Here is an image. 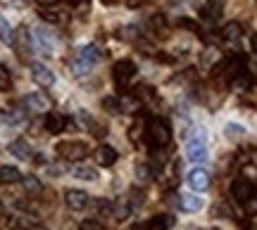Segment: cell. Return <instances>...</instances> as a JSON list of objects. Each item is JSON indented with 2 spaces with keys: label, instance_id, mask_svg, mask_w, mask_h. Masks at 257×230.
Here are the masks:
<instances>
[{
  "label": "cell",
  "instance_id": "obj_33",
  "mask_svg": "<svg viewBox=\"0 0 257 230\" xmlns=\"http://www.w3.org/2000/svg\"><path fill=\"white\" fill-rule=\"evenodd\" d=\"M41 17L46 19V22H53V24H57L62 14H57V12H41Z\"/></svg>",
  "mask_w": 257,
  "mask_h": 230
},
{
  "label": "cell",
  "instance_id": "obj_16",
  "mask_svg": "<svg viewBox=\"0 0 257 230\" xmlns=\"http://www.w3.org/2000/svg\"><path fill=\"white\" fill-rule=\"evenodd\" d=\"M8 150H10V154L17 156V159H22V162H29V159H31V148H29L27 140H22V138L12 140Z\"/></svg>",
  "mask_w": 257,
  "mask_h": 230
},
{
  "label": "cell",
  "instance_id": "obj_18",
  "mask_svg": "<svg viewBox=\"0 0 257 230\" xmlns=\"http://www.w3.org/2000/svg\"><path fill=\"white\" fill-rule=\"evenodd\" d=\"M172 223H174V218L172 216H167V214H160V216H155L153 221L146 226V230H169L172 228Z\"/></svg>",
  "mask_w": 257,
  "mask_h": 230
},
{
  "label": "cell",
  "instance_id": "obj_21",
  "mask_svg": "<svg viewBox=\"0 0 257 230\" xmlns=\"http://www.w3.org/2000/svg\"><path fill=\"white\" fill-rule=\"evenodd\" d=\"M0 40L5 46H15V31H12V26L8 24L5 17H0Z\"/></svg>",
  "mask_w": 257,
  "mask_h": 230
},
{
  "label": "cell",
  "instance_id": "obj_6",
  "mask_svg": "<svg viewBox=\"0 0 257 230\" xmlns=\"http://www.w3.org/2000/svg\"><path fill=\"white\" fill-rule=\"evenodd\" d=\"M31 38H34V46L38 48V52L46 57H53V50H55V38L48 31L46 26H34L31 28Z\"/></svg>",
  "mask_w": 257,
  "mask_h": 230
},
{
  "label": "cell",
  "instance_id": "obj_32",
  "mask_svg": "<svg viewBox=\"0 0 257 230\" xmlns=\"http://www.w3.org/2000/svg\"><path fill=\"white\" fill-rule=\"evenodd\" d=\"M79 230H105V228H102L95 218H86V221L81 223V228H79Z\"/></svg>",
  "mask_w": 257,
  "mask_h": 230
},
{
  "label": "cell",
  "instance_id": "obj_27",
  "mask_svg": "<svg viewBox=\"0 0 257 230\" xmlns=\"http://www.w3.org/2000/svg\"><path fill=\"white\" fill-rule=\"evenodd\" d=\"M117 204L121 206V209H114V214H117V218H126L128 214H131V202H128L126 197H124V200H119Z\"/></svg>",
  "mask_w": 257,
  "mask_h": 230
},
{
  "label": "cell",
  "instance_id": "obj_12",
  "mask_svg": "<svg viewBox=\"0 0 257 230\" xmlns=\"http://www.w3.org/2000/svg\"><path fill=\"white\" fill-rule=\"evenodd\" d=\"M93 156H95V164L98 166H112L119 154H117V150L112 148V145H100V148L93 152Z\"/></svg>",
  "mask_w": 257,
  "mask_h": 230
},
{
  "label": "cell",
  "instance_id": "obj_36",
  "mask_svg": "<svg viewBox=\"0 0 257 230\" xmlns=\"http://www.w3.org/2000/svg\"><path fill=\"white\" fill-rule=\"evenodd\" d=\"M117 2H119V0H102V5H107V8H110V5H117Z\"/></svg>",
  "mask_w": 257,
  "mask_h": 230
},
{
  "label": "cell",
  "instance_id": "obj_17",
  "mask_svg": "<svg viewBox=\"0 0 257 230\" xmlns=\"http://www.w3.org/2000/svg\"><path fill=\"white\" fill-rule=\"evenodd\" d=\"M138 110H141V98L138 95H121L119 98V112L136 114Z\"/></svg>",
  "mask_w": 257,
  "mask_h": 230
},
{
  "label": "cell",
  "instance_id": "obj_24",
  "mask_svg": "<svg viewBox=\"0 0 257 230\" xmlns=\"http://www.w3.org/2000/svg\"><path fill=\"white\" fill-rule=\"evenodd\" d=\"M22 180H24V188H27L29 194H41L43 185H41V180H38L36 176H27V178H22Z\"/></svg>",
  "mask_w": 257,
  "mask_h": 230
},
{
  "label": "cell",
  "instance_id": "obj_25",
  "mask_svg": "<svg viewBox=\"0 0 257 230\" xmlns=\"http://www.w3.org/2000/svg\"><path fill=\"white\" fill-rule=\"evenodd\" d=\"M202 14L210 19V22H214V19L221 14V0H210V5L202 10Z\"/></svg>",
  "mask_w": 257,
  "mask_h": 230
},
{
  "label": "cell",
  "instance_id": "obj_22",
  "mask_svg": "<svg viewBox=\"0 0 257 230\" xmlns=\"http://www.w3.org/2000/svg\"><path fill=\"white\" fill-rule=\"evenodd\" d=\"M22 180V176L15 166H0V183H17Z\"/></svg>",
  "mask_w": 257,
  "mask_h": 230
},
{
  "label": "cell",
  "instance_id": "obj_9",
  "mask_svg": "<svg viewBox=\"0 0 257 230\" xmlns=\"http://www.w3.org/2000/svg\"><path fill=\"white\" fill-rule=\"evenodd\" d=\"M188 188L193 192H207L210 190V174L205 168H191L188 174Z\"/></svg>",
  "mask_w": 257,
  "mask_h": 230
},
{
  "label": "cell",
  "instance_id": "obj_7",
  "mask_svg": "<svg viewBox=\"0 0 257 230\" xmlns=\"http://www.w3.org/2000/svg\"><path fill=\"white\" fill-rule=\"evenodd\" d=\"M252 194H255V185H252V180H248V178H236V180L231 183V197L238 204H245Z\"/></svg>",
  "mask_w": 257,
  "mask_h": 230
},
{
  "label": "cell",
  "instance_id": "obj_20",
  "mask_svg": "<svg viewBox=\"0 0 257 230\" xmlns=\"http://www.w3.org/2000/svg\"><path fill=\"white\" fill-rule=\"evenodd\" d=\"M72 176L74 178H79V180H98V171L95 168H91V166H76V168H72Z\"/></svg>",
  "mask_w": 257,
  "mask_h": 230
},
{
  "label": "cell",
  "instance_id": "obj_1",
  "mask_svg": "<svg viewBox=\"0 0 257 230\" xmlns=\"http://www.w3.org/2000/svg\"><path fill=\"white\" fill-rule=\"evenodd\" d=\"M186 156L193 164H205L210 159V152H207V136L202 128H193L188 140H186Z\"/></svg>",
  "mask_w": 257,
  "mask_h": 230
},
{
  "label": "cell",
  "instance_id": "obj_14",
  "mask_svg": "<svg viewBox=\"0 0 257 230\" xmlns=\"http://www.w3.org/2000/svg\"><path fill=\"white\" fill-rule=\"evenodd\" d=\"M43 126L50 136H57V133H62L64 126H67V119H64L62 114H57V112H48L46 114V121H43Z\"/></svg>",
  "mask_w": 257,
  "mask_h": 230
},
{
  "label": "cell",
  "instance_id": "obj_10",
  "mask_svg": "<svg viewBox=\"0 0 257 230\" xmlns=\"http://www.w3.org/2000/svg\"><path fill=\"white\" fill-rule=\"evenodd\" d=\"M15 48H17V52L22 60H27V55L31 52V48H34V38L29 36V28L27 26H19L17 34H15Z\"/></svg>",
  "mask_w": 257,
  "mask_h": 230
},
{
  "label": "cell",
  "instance_id": "obj_31",
  "mask_svg": "<svg viewBox=\"0 0 257 230\" xmlns=\"http://www.w3.org/2000/svg\"><path fill=\"white\" fill-rule=\"evenodd\" d=\"M102 107L107 112H119V100H117V98H105V100H102Z\"/></svg>",
  "mask_w": 257,
  "mask_h": 230
},
{
  "label": "cell",
  "instance_id": "obj_4",
  "mask_svg": "<svg viewBox=\"0 0 257 230\" xmlns=\"http://www.w3.org/2000/svg\"><path fill=\"white\" fill-rule=\"evenodd\" d=\"M57 154L67 159V162H81L88 156V145L86 142H79V140H64L57 145Z\"/></svg>",
  "mask_w": 257,
  "mask_h": 230
},
{
  "label": "cell",
  "instance_id": "obj_29",
  "mask_svg": "<svg viewBox=\"0 0 257 230\" xmlns=\"http://www.w3.org/2000/svg\"><path fill=\"white\" fill-rule=\"evenodd\" d=\"M150 26L157 28V31H165L167 28V17L165 14H155V17L150 19Z\"/></svg>",
  "mask_w": 257,
  "mask_h": 230
},
{
  "label": "cell",
  "instance_id": "obj_37",
  "mask_svg": "<svg viewBox=\"0 0 257 230\" xmlns=\"http://www.w3.org/2000/svg\"><path fill=\"white\" fill-rule=\"evenodd\" d=\"M131 230H146V223H136V226H134Z\"/></svg>",
  "mask_w": 257,
  "mask_h": 230
},
{
  "label": "cell",
  "instance_id": "obj_26",
  "mask_svg": "<svg viewBox=\"0 0 257 230\" xmlns=\"http://www.w3.org/2000/svg\"><path fill=\"white\" fill-rule=\"evenodd\" d=\"M10 86H12V78H10V72L5 64H0V92L10 90Z\"/></svg>",
  "mask_w": 257,
  "mask_h": 230
},
{
  "label": "cell",
  "instance_id": "obj_11",
  "mask_svg": "<svg viewBox=\"0 0 257 230\" xmlns=\"http://www.w3.org/2000/svg\"><path fill=\"white\" fill-rule=\"evenodd\" d=\"M64 204L72 209V212H81L88 206V194L83 190H67L64 192Z\"/></svg>",
  "mask_w": 257,
  "mask_h": 230
},
{
  "label": "cell",
  "instance_id": "obj_35",
  "mask_svg": "<svg viewBox=\"0 0 257 230\" xmlns=\"http://www.w3.org/2000/svg\"><path fill=\"white\" fill-rule=\"evenodd\" d=\"M69 5H86V2H91V0H67Z\"/></svg>",
  "mask_w": 257,
  "mask_h": 230
},
{
  "label": "cell",
  "instance_id": "obj_23",
  "mask_svg": "<svg viewBox=\"0 0 257 230\" xmlns=\"http://www.w3.org/2000/svg\"><path fill=\"white\" fill-rule=\"evenodd\" d=\"M136 176H138V180L141 183H148V180H153L155 178V168L150 164H138L136 166Z\"/></svg>",
  "mask_w": 257,
  "mask_h": 230
},
{
  "label": "cell",
  "instance_id": "obj_3",
  "mask_svg": "<svg viewBox=\"0 0 257 230\" xmlns=\"http://www.w3.org/2000/svg\"><path fill=\"white\" fill-rule=\"evenodd\" d=\"M100 62V50L95 46H83L72 60V74L74 76H86L93 66Z\"/></svg>",
  "mask_w": 257,
  "mask_h": 230
},
{
  "label": "cell",
  "instance_id": "obj_15",
  "mask_svg": "<svg viewBox=\"0 0 257 230\" xmlns=\"http://www.w3.org/2000/svg\"><path fill=\"white\" fill-rule=\"evenodd\" d=\"M179 209L186 214H198L202 209V200L198 197V194H191V192H186L179 197Z\"/></svg>",
  "mask_w": 257,
  "mask_h": 230
},
{
  "label": "cell",
  "instance_id": "obj_19",
  "mask_svg": "<svg viewBox=\"0 0 257 230\" xmlns=\"http://www.w3.org/2000/svg\"><path fill=\"white\" fill-rule=\"evenodd\" d=\"M221 36L226 38V40H238V38H243V26H240L238 22H229L226 26L221 28Z\"/></svg>",
  "mask_w": 257,
  "mask_h": 230
},
{
  "label": "cell",
  "instance_id": "obj_5",
  "mask_svg": "<svg viewBox=\"0 0 257 230\" xmlns=\"http://www.w3.org/2000/svg\"><path fill=\"white\" fill-rule=\"evenodd\" d=\"M134 76H136V64H134L131 60H119L117 64L112 66V78H114V86H117L119 90L126 88Z\"/></svg>",
  "mask_w": 257,
  "mask_h": 230
},
{
  "label": "cell",
  "instance_id": "obj_2",
  "mask_svg": "<svg viewBox=\"0 0 257 230\" xmlns=\"http://www.w3.org/2000/svg\"><path fill=\"white\" fill-rule=\"evenodd\" d=\"M146 138L150 142V148H155V150L167 148L172 142V126H169V121L160 119V116L153 119L146 126Z\"/></svg>",
  "mask_w": 257,
  "mask_h": 230
},
{
  "label": "cell",
  "instance_id": "obj_28",
  "mask_svg": "<svg viewBox=\"0 0 257 230\" xmlns=\"http://www.w3.org/2000/svg\"><path fill=\"white\" fill-rule=\"evenodd\" d=\"M148 124H143V119H138L136 124H134V128H131V140L134 142H138L141 140V133H143V128H146Z\"/></svg>",
  "mask_w": 257,
  "mask_h": 230
},
{
  "label": "cell",
  "instance_id": "obj_8",
  "mask_svg": "<svg viewBox=\"0 0 257 230\" xmlns=\"http://www.w3.org/2000/svg\"><path fill=\"white\" fill-rule=\"evenodd\" d=\"M31 78L41 86V88H50V86H55V74L48 69L46 64H41V62H31Z\"/></svg>",
  "mask_w": 257,
  "mask_h": 230
},
{
  "label": "cell",
  "instance_id": "obj_34",
  "mask_svg": "<svg viewBox=\"0 0 257 230\" xmlns=\"http://www.w3.org/2000/svg\"><path fill=\"white\" fill-rule=\"evenodd\" d=\"M38 5H43V8H53V5H57L60 0H36Z\"/></svg>",
  "mask_w": 257,
  "mask_h": 230
},
{
  "label": "cell",
  "instance_id": "obj_13",
  "mask_svg": "<svg viewBox=\"0 0 257 230\" xmlns=\"http://www.w3.org/2000/svg\"><path fill=\"white\" fill-rule=\"evenodd\" d=\"M24 104L29 107V112H48L50 110V100L43 92H29L24 98Z\"/></svg>",
  "mask_w": 257,
  "mask_h": 230
},
{
  "label": "cell",
  "instance_id": "obj_30",
  "mask_svg": "<svg viewBox=\"0 0 257 230\" xmlns=\"http://www.w3.org/2000/svg\"><path fill=\"white\" fill-rule=\"evenodd\" d=\"M243 133H245L243 126H238V124H226V136H229V138H238Z\"/></svg>",
  "mask_w": 257,
  "mask_h": 230
}]
</instances>
